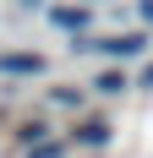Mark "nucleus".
<instances>
[{
  "mask_svg": "<svg viewBox=\"0 0 153 158\" xmlns=\"http://www.w3.org/2000/svg\"><path fill=\"white\" fill-rule=\"evenodd\" d=\"M0 71H6V77H44L49 60H44V55H28V49H16V55H0Z\"/></svg>",
  "mask_w": 153,
  "mask_h": 158,
  "instance_id": "1",
  "label": "nucleus"
},
{
  "mask_svg": "<svg viewBox=\"0 0 153 158\" xmlns=\"http://www.w3.org/2000/svg\"><path fill=\"white\" fill-rule=\"evenodd\" d=\"M49 22H55L60 33H71V38H76V33H88V22H93V16L82 11V6H55V11H49Z\"/></svg>",
  "mask_w": 153,
  "mask_h": 158,
  "instance_id": "2",
  "label": "nucleus"
},
{
  "mask_svg": "<svg viewBox=\"0 0 153 158\" xmlns=\"http://www.w3.org/2000/svg\"><path fill=\"white\" fill-rule=\"evenodd\" d=\"M98 49H104V55H120V60H126V55H142V49H148V33H126V38H104Z\"/></svg>",
  "mask_w": 153,
  "mask_h": 158,
  "instance_id": "3",
  "label": "nucleus"
},
{
  "mask_svg": "<svg viewBox=\"0 0 153 158\" xmlns=\"http://www.w3.org/2000/svg\"><path fill=\"white\" fill-rule=\"evenodd\" d=\"M126 71H98V82H93V87H98V93H126Z\"/></svg>",
  "mask_w": 153,
  "mask_h": 158,
  "instance_id": "4",
  "label": "nucleus"
},
{
  "mask_svg": "<svg viewBox=\"0 0 153 158\" xmlns=\"http://www.w3.org/2000/svg\"><path fill=\"white\" fill-rule=\"evenodd\" d=\"M76 142H88V147L109 142V126H104V120H93V126H82V131H76Z\"/></svg>",
  "mask_w": 153,
  "mask_h": 158,
  "instance_id": "5",
  "label": "nucleus"
},
{
  "mask_svg": "<svg viewBox=\"0 0 153 158\" xmlns=\"http://www.w3.org/2000/svg\"><path fill=\"white\" fill-rule=\"evenodd\" d=\"M28 158H66V147H60V142H33Z\"/></svg>",
  "mask_w": 153,
  "mask_h": 158,
  "instance_id": "6",
  "label": "nucleus"
},
{
  "mask_svg": "<svg viewBox=\"0 0 153 158\" xmlns=\"http://www.w3.org/2000/svg\"><path fill=\"white\" fill-rule=\"evenodd\" d=\"M22 142H28V147H33V142H49V131H44V120H33V126H22Z\"/></svg>",
  "mask_w": 153,
  "mask_h": 158,
  "instance_id": "7",
  "label": "nucleus"
},
{
  "mask_svg": "<svg viewBox=\"0 0 153 158\" xmlns=\"http://www.w3.org/2000/svg\"><path fill=\"white\" fill-rule=\"evenodd\" d=\"M142 22H148V27H153V0H142Z\"/></svg>",
  "mask_w": 153,
  "mask_h": 158,
  "instance_id": "8",
  "label": "nucleus"
},
{
  "mask_svg": "<svg viewBox=\"0 0 153 158\" xmlns=\"http://www.w3.org/2000/svg\"><path fill=\"white\" fill-rule=\"evenodd\" d=\"M142 87H153V65H148V71H142Z\"/></svg>",
  "mask_w": 153,
  "mask_h": 158,
  "instance_id": "9",
  "label": "nucleus"
},
{
  "mask_svg": "<svg viewBox=\"0 0 153 158\" xmlns=\"http://www.w3.org/2000/svg\"><path fill=\"white\" fill-rule=\"evenodd\" d=\"M16 6H33V11H38V6H44V0H16Z\"/></svg>",
  "mask_w": 153,
  "mask_h": 158,
  "instance_id": "10",
  "label": "nucleus"
}]
</instances>
